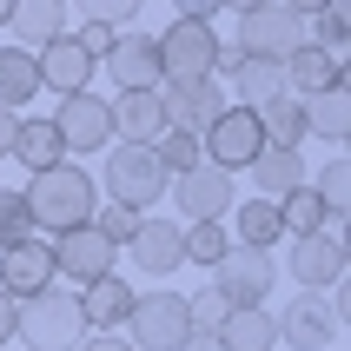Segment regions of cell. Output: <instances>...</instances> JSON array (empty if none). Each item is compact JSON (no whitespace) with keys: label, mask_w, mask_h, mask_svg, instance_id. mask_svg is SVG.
Instances as JSON below:
<instances>
[{"label":"cell","mask_w":351,"mask_h":351,"mask_svg":"<svg viewBox=\"0 0 351 351\" xmlns=\"http://www.w3.org/2000/svg\"><path fill=\"white\" fill-rule=\"evenodd\" d=\"M73 7L93 20V27H126V20L139 14V0H73Z\"/></svg>","instance_id":"obj_39"},{"label":"cell","mask_w":351,"mask_h":351,"mask_svg":"<svg viewBox=\"0 0 351 351\" xmlns=\"http://www.w3.org/2000/svg\"><path fill=\"white\" fill-rule=\"evenodd\" d=\"M179 245H186V265H206L213 272L219 258H226V245H232V232H226V219H206V226H179Z\"/></svg>","instance_id":"obj_31"},{"label":"cell","mask_w":351,"mask_h":351,"mask_svg":"<svg viewBox=\"0 0 351 351\" xmlns=\"http://www.w3.org/2000/svg\"><path fill=\"white\" fill-rule=\"evenodd\" d=\"M213 73L232 80V106H265V99L285 93V60H252V53H232V47H219V66Z\"/></svg>","instance_id":"obj_16"},{"label":"cell","mask_w":351,"mask_h":351,"mask_svg":"<svg viewBox=\"0 0 351 351\" xmlns=\"http://www.w3.org/2000/svg\"><path fill=\"white\" fill-rule=\"evenodd\" d=\"M213 338H219V351H278V325L265 305H232Z\"/></svg>","instance_id":"obj_22"},{"label":"cell","mask_w":351,"mask_h":351,"mask_svg":"<svg viewBox=\"0 0 351 351\" xmlns=\"http://www.w3.org/2000/svg\"><path fill=\"white\" fill-rule=\"evenodd\" d=\"M305 133H318L332 153H345V139H351V93L345 86H325V93L305 99Z\"/></svg>","instance_id":"obj_26"},{"label":"cell","mask_w":351,"mask_h":351,"mask_svg":"<svg viewBox=\"0 0 351 351\" xmlns=\"http://www.w3.org/2000/svg\"><path fill=\"white\" fill-rule=\"evenodd\" d=\"M173 7H179V20H206V27L219 14V0H173Z\"/></svg>","instance_id":"obj_41"},{"label":"cell","mask_w":351,"mask_h":351,"mask_svg":"<svg viewBox=\"0 0 351 351\" xmlns=\"http://www.w3.org/2000/svg\"><path fill=\"white\" fill-rule=\"evenodd\" d=\"M285 14H298V20H312V14H325V7H338V0H278Z\"/></svg>","instance_id":"obj_42"},{"label":"cell","mask_w":351,"mask_h":351,"mask_svg":"<svg viewBox=\"0 0 351 351\" xmlns=\"http://www.w3.org/2000/svg\"><path fill=\"white\" fill-rule=\"evenodd\" d=\"M226 312H232V305H226L213 285H206L199 298H186V318H193V332H219V325H226Z\"/></svg>","instance_id":"obj_38"},{"label":"cell","mask_w":351,"mask_h":351,"mask_svg":"<svg viewBox=\"0 0 351 351\" xmlns=\"http://www.w3.org/2000/svg\"><path fill=\"white\" fill-rule=\"evenodd\" d=\"M351 272V245H345V219H325L312 239H292V278L305 292H332Z\"/></svg>","instance_id":"obj_6"},{"label":"cell","mask_w":351,"mask_h":351,"mask_svg":"<svg viewBox=\"0 0 351 351\" xmlns=\"http://www.w3.org/2000/svg\"><path fill=\"white\" fill-rule=\"evenodd\" d=\"M318 226H325V206H318L312 186H298V193L278 199V232H285V239H312Z\"/></svg>","instance_id":"obj_32"},{"label":"cell","mask_w":351,"mask_h":351,"mask_svg":"<svg viewBox=\"0 0 351 351\" xmlns=\"http://www.w3.org/2000/svg\"><path fill=\"white\" fill-rule=\"evenodd\" d=\"M34 93H40L34 53H20V47H0V106H7V113H20Z\"/></svg>","instance_id":"obj_29"},{"label":"cell","mask_w":351,"mask_h":351,"mask_svg":"<svg viewBox=\"0 0 351 351\" xmlns=\"http://www.w3.org/2000/svg\"><path fill=\"white\" fill-rule=\"evenodd\" d=\"M99 66L119 80V93H153L159 86V40L153 34H119Z\"/></svg>","instance_id":"obj_19"},{"label":"cell","mask_w":351,"mask_h":351,"mask_svg":"<svg viewBox=\"0 0 351 351\" xmlns=\"http://www.w3.org/2000/svg\"><path fill=\"white\" fill-rule=\"evenodd\" d=\"M7 159H20L27 173H47V166H60V159H66V146H60L53 119H20V126H14V146H7Z\"/></svg>","instance_id":"obj_27"},{"label":"cell","mask_w":351,"mask_h":351,"mask_svg":"<svg viewBox=\"0 0 351 351\" xmlns=\"http://www.w3.org/2000/svg\"><path fill=\"white\" fill-rule=\"evenodd\" d=\"M14 126H20V113H7V106H0V159H7V146H14Z\"/></svg>","instance_id":"obj_43"},{"label":"cell","mask_w":351,"mask_h":351,"mask_svg":"<svg viewBox=\"0 0 351 351\" xmlns=\"http://www.w3.org/2000/svg\"><path fill=\"white\" fill-rule=\"evenodd\" d=\"M99 186V199H113V206H126V213H153L159 199H166V166H159V153L153 146H106V173L93 179Z\"/></svg>","instance_id":"obj_3"},{"label":"cell","mask_w":351,"mask_h":351,"mask_svg":"<svg viewBox=\"0 0 351 351\" xmlns=\"http://www.w3.org/2000/svg\"><path fill=\"white\" fill-rule=\"evenodd\" d=\"M153 153H159V166H166V179H186L193 166H206V153H199V139H193V133H159V139H153Z\"/></svg>","instance_id":"obj_35"},{"label":"cell","mask_w":351,"mask_h":351,"mask_svg":"<svg viewBox=\"0 0 351 351\" xmlns=\"http://www.w3.org/2000/svg\"><path fill=\"white\" fill-rule=\"evenodd\" d=\"M14 40H20V53H40L47 40H60V34H73L66 27V0H14Z\"/></svg>","instance_id":"obj_21"},{"label":"cell","mask_w":351,"mask_h":351,"mask_svg":"<svg viewBox=\"0 0 351 351\" xmlns=\"http://www.w3.org/2000/svg\"><path fill=\"white\" fill-rule=\"evenodd\" d=\"M166 193H173V206H179V219H186V226L226 219V213L239 206V186H232V173H219V166H193V173H186V179H173Z\"/></svg>","instance_id":"obj_11"},{"label":"cell","mask_w":351,"mask_h":351,"mask_svg":"<svg viewBox=\"0 0 351 351\" xmlns=\"http://www.w3.org/2000/svg\"><path fill=\"white\" fill-rule=\"evenodd\" d=\"M34 73H40V86L47 93H86V80H93V60H86V47H80L73 34H60V40H47L34 53Z\"/></svg>","instance_id":"obj_18"},{"label":"cell","mask_w":351,"mask_h":351,"mask_svg":"<svg viewBox=\"0 0 351 351\" xmlns=\"http://www.w3.org/2000/svg\"><path fill=\"white\" fill-rule=\"evenodd\" d=\"M325 86H345V66H338L332 53H318L312 40H305L298 53H285V93L312 99V93H325Z\"/></svg>","instance_id":"obj_25"},{"label":"cell","mask_w":351,"mask_h":351,"mask_svg":"<svg viewBox=\"0 0 351 351\" xmlns=\"http://www.w3.org/2000/svg\"><path fill=\"white\" fill-rule=\"evenodd\" d=\"M20 199H27V219H34V232H80V226H93L99 213V186L86 166H73V159H60V166H47V173H34V186H20Z\"/></svg>","instance_id":"obj_1"},{"label":"cell","mask_w":351,"mask_h":351,"mask_svg":"<svg viewBox=\"0 0 351 351\" xmlns=\"http://www.w3.org/2000/svg\"><path fill=\"white\" fill-rule=\"evenodd\" d=\"M53 245V278H66V285H99V278H113V252L119 245H106V239L93 232V226H80V232H60L47 239Z\"/></svg>","instance_id":"obj_10"},{"label":"cell","mask_w":351,"mask_h":351,"mask_svg":"<svg viewBox=\"0 0 351 351\" xmlns=\"http://www.w3.org/2000/svg\"><path fill=\"white\" fill-rule=\"evenodd\" d=\"M20 239H34L27 199H20V186H0V252H7V245H20Z\"/></svg>","instance_id":"obj_36"},{"label":"cell","mask_w":351,"mask_h":351,"mask_svg":"<svg viewBox=\"0 0 351 351\" xmlns=\"http://www.w3.org/2000/svg\"><path fill=\"white\" fill-rule=\"evenodd\" d=\"M126 312H133V285H126L119 272L80 292V318H86V332H119V325H126Z\"/></svg>","instance_id":"obj_24"},{"label":"cell","mask_w":351,"mask_h":351,"mask_svg":"<svg viewBox=\"0 0 351 351\" xmlns=\"http://www.w3.org/2000/svg\"><path fill=\"white\" fill-rule=\"evenodd\" d=\"M219 66V34L206 20H173L159 40V80H213Z\"/></svg>","instance_id":"obj_8"},{"label":"cell","mask_w":351,"mask_h":351,"mask_svg":"<svg viewBox=\"0 0 351 351\" xmlns=\"http://www.w3.org/2000/svg\"><path fill=\"white\" fill-rule=\"evenodd\" d=\"M126 258H133V265H139L146 278H159V285H166V278H173L179 265H186L179 226H173V219H153V213H146V219H139V232L126 239Z\"/></svg>","instance_id":"obj_17"},{"label":"cell","mask_w":351,"mask_h":351,"mask_svg":"<svg viewBox=\"0 0 351 351\" xmlns=\"http://www.w3.org/2000/svg\"><path fill=\"white\" fill-rule=\"evenodd\" d=\"M219 7H226V14H239V20H245V14H252V7H265V0H219Z\"/></svg>","instance_id":"obj_46"},{"label":"cell","mask_w":351,"mask_h":351,"mask_svg":"<svg viewBox=\"0 0 351 351\" xmlns=\"http://www.w3.org/2000/svg\"><path fill=\"white\" fill-rule=\"evenodd\" d=\"M126 345L133 351H179L193 338V318H186V292H133V312H126Z\"/></svg>","instance_id":"obj_4"},{"label":"cell","mask_w":351,"mask_h":351,"mask_svg":"<svg viewBox=\"0 0 351 351\" xmlns=\"http://www.w3.org/2000/svg\"><path fill=\"white\" fill-rule=\"evenodd\" d=\"M93 232L106 239V245H126V239L139 232V213H126V206H113V199H99V213H93Z\"/></svg>","instance_id":"obj_37"},{"label":"cell","mask_w":351,"mask_h":351,"mask_svg":"<svg viewBox=\"0 0 351 351\" xmlns=\"http://www.w3.org/2000/svg\"><path fill=\"white\" fill-rule=\"evenodd\" d=\"M199 153H206V166H219V173H245L258 153H265V133H258V113L252 106H232L226 99V113L199 133Z\"/></svg>","instance_id":"obj_5"},{"label":"cell","mask_w":351,"mask_h":351,"mask_svg":"<svg viewBox=\"0 0 351 351\" xmlns=\"http://www.w3.org/2000/svg\"><path fill=\"white\" fill-rule=\"evenodd\" d=\"M272 325H278V345H298V351H332L338 338H345V325L325 312V298H318V292L285 298V312H278Z\"/></svg>","instance_id":"obj_14"},{"label":"cell","mask_w":351,"mask_h":351,"mask_svg":"<svg viewBox=\"0 0 351 351\" xmlns=\"http://www.w3.org/2000/svg\"><path fill=\"white\" fill-rule=\"evenodd\" d=\"M305 40H312L318 53H332L338 66H345V47H351V14H345V0L338 7H325V14L305 20Z\"/></svg>","instance_id":"obj_33"},{"label":"cell","mask_w":351,"mask_h":351,"mask_svg":"<svg viewBox=\"0 0 351 351\" xmlns=\"http://www.w3.org/2000/svg\"><path fill=\"white\" fill-rule=\"evenodd\" d=\"M14 338H20L27 351H80V338H86L80 292H60V285H47V292L20 298V305H14Z\"/></svg>","instance_id":"obj_2"},{"label":"cell","mask_w":351,"mask_h":351,"mask_svg":"<svg viewBox=\"0 0 351 351\" xmlns=\"http://www.w3.org/2000/svg\"><path fill=\"white\" fill-rule=\"evenodd\" d=\"M47 285H60L53 278V245L47 239H20V245H7L0 252V292L14 298H34V292H47Z\"/></svg>","instance_id":"obj_15"},{"label":"cell","mask_w":351,"mask_h":351,"mask_svg":"<svg viewBox=\"0 0 351 351\" xmlns=\"http://www.w3.org/2000/svg\"><path fill=\"white\" fill-rule=\"evenodd\" d=\"M232 239H239V245L272 252V239H285V232H278V206H272V199H245L239 219H232Z\"/></svg>","instance_id":"obj_30"},{"label":"cell","mask_w":351,"mask_h":351,"mask_svg":"<svg viewBox=\"0 0 351 351\" xmlns=\"http://www.w3.org/2000/svg\"><path fill=\"white\" fill-rule=\"evenodd\" d=\"M159 106H166V133H193L199 139L226 113V86H219V80H166Z\"/></svg>","instance_id":"obj_12"},{"label":"cell","mask_w":351,"mask_h":351,"mask_svg":"<svg viewBox=\"0 0 351 351\" xmlns=\"http://www.w3.org/2000/svg\"><path fill=\"white\" fill-rule=\"evenodd\" d=\"M53 133L66 153H106L113 146V113H106V99L99 93H66L53 113Z\"/></svg>","instance_id":"obj_13"},{"label":"cell","mask_w":351,"mask_h":351,"mask_svg":"<svg viewBox=\"0 0 351 351\" xmlns=\"http://www.w3.org/2000/svg\"><path fill=\"white\" fill-rule=\"evenodd\" d=\"M7 338H14V298L0 292V345H7Z\"/></svg>","instance_id":"obj_44"},{"label":"cell","mask_w":351,"mask_h":351,"mask_svg":"<svg viewBox=\"0 0 351 351\" xmlns=\"http://www.w3.org/2000/svg\"><path fill=\"white\" fill-rule=\"evenodd\" d=\"M258 113V133H265V146H285V153H298V139H305V99L298 93H278L265 99V106H252Z\"/></svg>","instance_id":"obj_28"},{"label":"cell","mask_w":351,"mask_h":351,"mask_svg":"<svg viewBox=\"0 0 351 351\" xmlns=\"http://www.w3.org/2000/svg\"><path fill=\"white\" fill-rule=\"evenodd\" d=\"M278 285V258L258 252V245H226V258L213 265V292L226 298V305H265Z\"/></svg>","instance_id":"obj_7"},{"label":"cell","mask_w":351,"mask_h":351,"mask_svg":"<svg viewBox=\"0 0 351 351\" xmlns=\"http://www.w3.org/2000/svg\"><path fill=\"white\" fill-rule=\"evenodd\" d=\"M305 186L318 193L325 219H345V206H351V159H345V153H332V159H325V173H318V179H305Z\"/></svg>","instance_id":"obj_34"},{"label":"cell","mask_w":351,"mask_h":351,"mask_svg":"<svg viewBox=\"0 0 351 351\" xmlns=\"http://www.w3.org/2000/svg\"><path fill=\"white\" fill-rule=\"evenodd\" d=\"M179 351H219V338H213V332H193V338H186Z\"/></svg>","instance_id":"obj_45"},{"label":"cell","mask_w":351,"mask_h":351,"mask_svg":"<svg viewBox=\"0 0 351 351\" xmlns=\"http://www.w3.org/2000/svg\"><path fill=\"white\" fill-rule=\"evenodd\" d=\"M7 20H14V0H0V27H7Z\"/></svg>","instance_id":"obj_47"},{"label":"cell","mask_w":351,"mask_h":351,"mask_svg":"<svg viewBox=\"0 0 351 351\" xmlns=\"http://www.w3.org/2000/svg\"><path fill=\"white\" fill-rule=\"evenodd\" d=\"M245 173H252V186H258V199H285V193H298V186H305V153H285V146H265V153L252 159V166H245Z\"/></svg>","instance_id":"obj_23"},{"label":"cell","mask_w":351,"mask_h":351,"mask_svg":"<svg viewBox=\"0 0 351 351\" xmlns=\"http://www.w3.org/2000/svg\"><path fill=\"white\" fill-rule=\"evenodd\" d=\"M106 113H113L119 146H153V139L166 133V106H159V86H153V93H113V99H106Z\"/></svg>","instance_id":"obj_20"},{"label":"cell","mask_w":351,"mask_h":351,"mask_svg":"<svg viewBox=\"0 0 351 351\" xmlns=\"http://www.w3.org/2000/svg\"><path fill=\"white\" fill-rule=\"evenodd\" d=\"M80 351H133V345H126L119 332H86V338H80Z\"/></svg>","instance_id":"obj_40"},{"label":"cell","mask_w":351,"mask_h":351,"mask_svg":"<svg viewBox=\"0 0 351 351\" xmlns=\"http://www.w3.org/2000/svg\"><path fill=\"white\" fill-rule=\"evenodd\" d=\"M305 47V20L285 14L278 0H265V7H252V14L239 20V47L232 53H252V60H285Z\"/></svg>","instance_id":"obj_9"},{"label":"cell","mask_w":351,"mask_h":351,"mask_svg":"<svg viewBox=\"0 0 351 351\" xmlns=\"http://www.w3.org/2000/svg\"><path fill=\"white\" fill-rule=\"evenodd\" d=\"M332 351H345V345H332Z\"/></svg>","instance_id":"obj_48"}]
</instances>
